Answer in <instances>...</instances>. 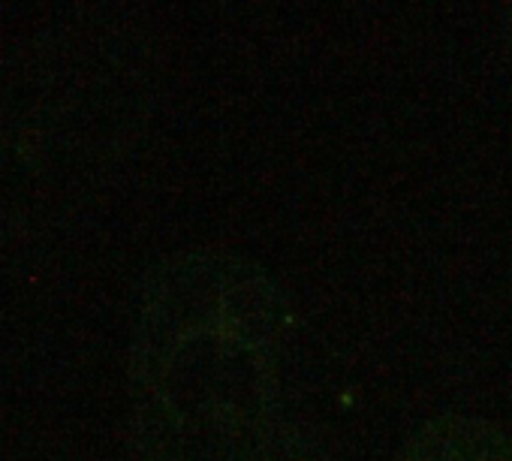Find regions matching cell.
<instances>
[{
  "mask_svg": "<svg viewBox=\"0 0 512 461\" xmlns=\"http://www.w3.org/2000/svg\"><path fill=\"white\" fill-rule=\"evenodd\" d=\"M275 290L244 263H196L172 290L169 341L154 389L172 437L169 461H272Z\"/></svg>",
  "mask_w": 512,
  "mask_h": 461,
  "instance_id": "cell-1",
  "label": "cell"
},
{
  "mask_svg": "<svg viewBox=\"0 0 512 461\" xmlns=\"http://www.w3.org/2000/svg\"><path fill=\"white\" fill-rule=\"evenodd\" d=\"M404 461H512V440L476 419L431 422Z\"/></svg>",
  "mask_w": 512,
  "mask_h": 461,
  "instance_id": "cell-2",
  "label": "cell"
}]
</instances>
